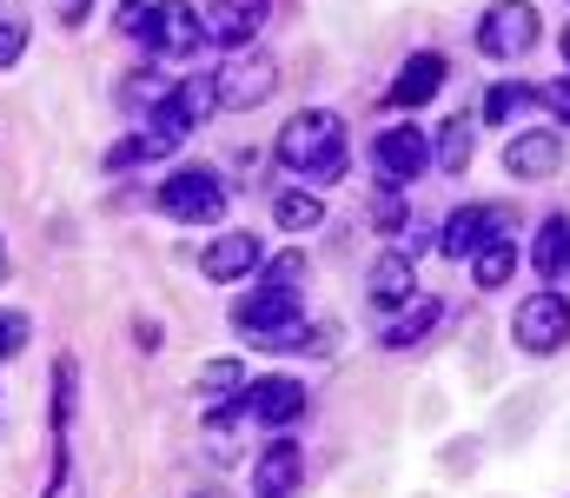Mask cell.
<instances>
[{"label":"cell","instance_id":"obj_5","mask_svg":"<svg viewBox=\"0 0 570 498\" xmlns=\"http://www.w3.org/2000/svg\"><path fill=\"white\" fill-rule=\"evenodd\" d=\"M273 87H279V67H273L266 53H233V60L213 74V94H219V107H233V114L273 100Z\"/></svg>","mask_w":570,"mask_h":498},{"label":"cell","instance_id":"obj_9","mask_svg":"<svg viewBox=\"0 0 570 498\" xmlns=\"http://www.w3.org/2000/svg\"><path fill=\"white\" fill-rule=\"evenodd\" d=\"M146 40H153V53H199V40H206V20L193 13V0H166V7H153V27H146Z\"/></svg>","mask_w":570,"mask_h":498},{"label":"cell","instance_id":"obj_22","mask_svg":"<svg viewBox=\"0 0 570 498\" xmlns=\"http://www.w3.org/2000/svg\"><path fill=\"white\" fill-rule=\"evenodd\" d=\"M273 219H279L285 233H312L325 219V206H318V193H279L273 199Z\"/></svg>","mask_w":570,"mask_h":498},{"label":"cell","instance_id":"obj_23","mask_svg":"<svg viewBox=\"0 0 570 498\" xmlns=\"http://www.w3.org/2000/svg\"><path fill=\"white\" fill-rule=\"evenodd\" d=\"M531 100H538V94H531L524 80H498V87L484 94V120H491V127H504V120H511V114H524Z\"/></svg>","mask_w":570,"mask_h":498},{"label":"cell","instance_id":"obj_2","mask_svg":"<svg viewBox=\"0 0 570 498\" xmlns=\"http://www.w3.org/2000/svg\"><path fill=\"white\" fill-rule=\"evenodd\" d=\"M159 213L186 219V226H213L226 213V186L213 166H179L173 179H159Z\"/></svg>","mask_w":570,"mask_h":498},{"label":"cell","instance_id":"obj_20","mask_svg":"<svg viewBox=\"0 0 570 498\" xmlns=\"http://www.w3.org/2000/svg\"><path fill=\"white\" fill-rule=\"evenodd\" d=\"M193 392H206V399H219V406H239V399H246V365H239V359H206V365L193 372Z\"/></svg>","mask_w":570,"mask_h":498},{"label":"cell","instance_id":"obj_24","mask_svg":"<svg viewBox=\"0 0 570 498\" xmlns=\"http://www.w3.org/2000/svg\"><path fill=\"white\" fill-rule=\"evenodd\" d=\"M431 160L444 166V173H464V166H471V127H464V120H444V134H438Z\"/></svg>","mask_w":570,"mask_h":498},{"label":"cell","instance_id":"obj_29","mask_svg":"<svg viewBox=\"0 0 570 498\" xmlns=\"http://www.w3.org/2000/svg\"><path fill=\"white\" fill-rule=\"evenodd\" d=\"M146 27H153V0H120V33L146 40Z\"/></svg>","mask_w":570,"mask_h":498},{"label":"cell","instance_id":"obj_11","mask_svg":"<svg viewBox=\"0 0 570 498\" xmlns=\"http://www.w3.org/2000/svg\"><path fill=\"white\" fill-rule=\"evenodd\" d=\"M298 479H305V452L292 439H273L259 452V466H253V498H292Z\"/></svg>","mask_w":570,"mask_h":498},{"label":"cell","instance_id":"obj_32","mask_svg":"<svg viewBox=\"0 0 570 498\" xmlns=\"http://www.w3.org/2000/svg\"><path fill=\"white\" fill-rule=\"evenodd\" d=\"M87 7H94V0H67V7H60V20H67V27H80V20H87Z\"/></svg>","mask_w":570,"mask_h":498},{"label":"cell","instance_id":"obj_12","mask_svg":"<svg viewBox=\"0 0 570 498\" xmlns=\"http://www.w3.org/2000/svg\"><path fill=\"white\" fill-rule=\"evenodd\" d=\"M259 260H266V246H259L253 233H219V240H213V246L199 253V273L226 286V280H246V273H253Z\"/></svg>","mask_w":570,"mask_h":498},{"label":"cell","instance_id":"obj_3","mask_svg":"<svg viewBox=\"0 0 570 498\" xmlns=\"http://www.w3.org/2000/svg\"><path fill=\"white\" fill-rule=\"evenodd\" d=\"M511 332H518V345L524 352H558L570 339V300L558 293V286H544V293H531L524 306H518V320H511Z\"/></svg>","mask_w":570,"mask_h":498},{"label":"cell","instance_id":"obj_25","mask_svg":"<svg viewBox=\"0 0 570 498\" xmlns=\"http://www.w3.org/2000/svg\"><path fill=\"white\" fill-rule=\"evenodd\" d=\"M73 385H80V365L60 359L53 365V432H67V419H73Z\"/></svg>","mask_w":570,"mask_h":498},{"label":"cell","instance_id":"obj_1","mask_svg":"<svg viewBox=\"0 0 570 498\" xmlns=\"http://www.w3.org/2000/svg\"><path fill=\"white\" fill-rule=\"evenodd\" d=\"M279 160L292 173H312V179H338L345 173V120L332 107H305L279 127Z\"/></svg>","mask_w":570,"mask_h":498},{"label":"cell","instance_id":"obj_30","mask_svg":"<svg viewBox=\"0 0 570 498\" xmlns=\"http://www.w3.org/2000/svg\"><path fill=\"white\" fill-rule=\"evenodd\" d=\"M544 100H551V114H558V120L570 127V74L558 80V87H551V94H544Z\"/></svg>","mask_w":570,"mask_h":498},{"label":"cell","instance_id":"obj_27","mask_svg":"<svg viewBox=\"0 0 570 498\" xmlns=\"http://www.w3.org/2000/svg\"><path fill=\"white\" fill-rule=\"evenodd\" d=\"M20 53H27V27H20V20H0V74H7Z\"/></svg>","mask_w":570,"mask_h":498},{"label":"cell","instance_id":"obj_14","mask_svg":"<svg viewBox=\"0 0 570 498\" xmlns=\"http://www.w3.org/2000/svg\"><path fill=\"white\" fill-rule=\"evenodd\" d=\"M444 74H451V67H444V53H412V60L399 67V80H392V94H385V100L412 114V107H425L431 94L444 87Z\"/></svg>","mask_w":570,"mask_h":498},{"label":"cell","instance_id":"obj_19","mask_svg":"<svg viewBox=\"0 0 570 498\" xmlns=\"http://www.w3.org/2000/svg\"><path fill=\"white\" fill-rule=\"evenodd\" d=\"M511 273H518V246H511V233H498V240H484V246L471 253V280H478L484 293L511 286Z\"/></svg>","mask_w":570,"mask_h":498},{"label":"cell","instance_id":"obj_4","mask_svg":"<svg viewBox=\"0 0 570 498\" xmlns=\"http://www.w3.org/2000/svg\"><path fill=\"white\" fill-rule=\"evenodd\" d=\"M531 40H538V7L531 0H498L478 20V47L491 60H518V53H531Z\"/></svg>","mask_w":570,"mask_h":498},{"label":"cell","instance_id":"obj_17","mask_svg":"<svg viewBox=\"0 0 570 498\" xmlns=\"http://www.w3.org/2000/svg\"><path fill=\"white\" fill-rule=\"evenodd\" d=\"M365 286H372V306H405V300H419V273H412V253H385V260L365 273Z\"/></svg>","mask_w":570,"mask_h":498},{"label":"cell","instance_id":"obj_21","mask_svg":"<svg viewBox=\"0 0 570 498\" xmlns=\"http://www.w3.org/2000/svg\"><path fill=\"white\" fill-rule=\"evenodd\" d=\"M438 320H444V306H438V300H412V313H399V320L385 326V345H392V352H405V345H419Z\"/></svg>","mask_w":570,"mask_h":498},{"label":"cell","instance_id":"obj_18","mask_svg":"<svg viewBox=\"0 0 570 498\" xmlns=\"http://www.w3.org/2000/svg\"><path fill=\"white\" fill-rule=\"evenodd\" d=\"M538 273H544V286H564L570 280V219L564 213H551L544 226H538Z\"/></svg>","mask_w":570,"mask_h":498},{"label":"cell","instance_id":"obj_16","mask_svg":"<svg viewBox=\"0 0 570 498\" xmlns=\"http://www.w3.org/2000/svg\"><path fill=\"white\" fill-rule=\"evenodd\" d=\"M179 140H186V134H179V127H166V120H146V134H127V140H120V147H114V154H107V166H114V173H127V166L166 160V154H173V147H179Z\"/></svg>","mask_w":570,"mask_h":498},{"label":"cell","instance_id":"obj_28","mask_svg":"<svg viewBox=\"0 0 570 498\" xmlns=\"http://www.w3.org/2000/svg\"><path fill=\"white\" fill-rule=\"evenodd\" d=\"M27 345V313H0V359H13Z\"/></svg>","mask_w":570,"mask_h":498},{"label":"cell","instance_id":"obj_15","mask_svg":"<svg viewBox=\"0 0 570 498\" xmlns=\"http://www.w3.org/2000/svg\"><path fill=\"white\" fill-rule=\"evenodd\" d=\"M246 412H253V419H266V426H285V419H298V412H305V385H298V379H285V372H273V379L246 385Z\"/></svg>","mask_w":570,"mask_h":498},{"label":"cell","instance_id":"obj_10","mask_svg":"<svg viewBox=\"0 0 570 498\" xmlns=\"http://www.w3.org/2000/svg\"><path fill=\"white\" fill-rule=\"evenodd\" d=\"M206 40H219V47H246V40H259V27H266V0H213L206 13Z\"/></svg>","mask_w":570,"mask_h":498},{"label":"cell","instance_id":"obj_34","mask_svg":"<svg viewBox=\"0 0 570 498\" xmlns=\"http://www.w3.org/2000/svg\"><path fill=\"white\" fill-rule=\"evenodd\" d=\"M0 273H7V253H0Z\"/></svg>","mask_w":570,"mask_h":498},{"label":"cell","instance_id":"obj_13","mask_svg":"<svg viewBox=\"0 0 570 498\" xmlns=\"http://www.w3.org/2000/svg\"><path fill=\"white\" fill-rule=\"evenodd\" d=\"M213 107H219V94H213V74H193V80H179V87H173V94L153 107V120H166V127H179V134H186V127H199Z\"/></svg>","mask_w":570,"mask_h":498},{"label":"cell","instance_id":"obj_8","mask_svg":"<svg viewBox=\"0 0 570 498\" xmlns=\"http://www.w3.org/2000/svg\"><path fill=\"white\" fill-rule=\"evenodd\" d=\"M558 166H564V134L558 127H531V134H518L504 147V173L511 179H551Z\"/></svg>","mask_w":570,"mask_h":498},{"label":"cell","instance_id":"obj_31","mask_svg":"<svg viewBox=\"0 0 570 498\" xmlns=\"http://www.w3.org/2000/svg\"><path fill=\"white\" fill-rule=\"evenodd\" d=\"M134 339H140V352H159V326H153V320H140V326H134Z\"/></svg>","mask_w":570,"mask_h":498},{"label":"cell","instance_id":"obj_33","mask_svg":"<svg viewBox=\"0 0 570 498\" xmlns=\"http://www.w3.org/2000/svg\"><path fill=\"white\" fill-rule=\"evenodd\" d=\"M558 47H564V67H570V27H564V33H558Z\"/></svg>","mask_w":570,"mask_h":498},{"label":"cell","instance_id":"obj_7","mask_svg":"<svg viewBox=\"0 0 570 498\" xmlns=\"http://www.w3.org/2000/svg\"><path fill=\"white\" fill-rule=\"evenodd\" d=\"M498 233H511V213L504 206H458L451 219H444V233H438V253L444 260H471L484 240H498Z\"/></svg>","mask_w":570,"mask_h":498},{"label":"cell","instance_id":"obj_26","mask_svg":"<svg viewBox=\"0 0 570 498\" xmlns=\"http://www.w3.org/2000/svg\"><path fill=\"white\" fill-rule=\"evenodd\" d=\"M259 286H273V293H298L305 286V253L292 246V253H279V260H266V280Z\"/></svg>","mask_w":570,"mask_h":498},{"label":"cell","instance_id":"obj_6","mask_svg":"<svg viewBox=\"0 0 570 498\" xmlns=\"http://www.w3.org/2000/svg\"><path fill=\"white\" fill-rule=\"evenodd\" d=\"M372 160H379V179H385V186H412V179L431 166L425 127H385L379 147H372Z\"/></svg>","mask_w":570,"mask_h":498}]
</instances>
